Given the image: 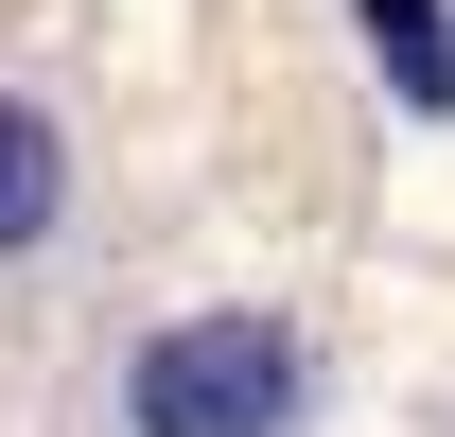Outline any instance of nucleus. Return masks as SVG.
<instances>
[{
  "label": "nucleus",
  "instance_id": "obj_3",
  "mask_svg": "<svg viewBox=\"0 0 455 437\" xmlns=\"http://www.w3.org/2000/svg\"><path fill=\"white\" fill-rule=\"evenodd\" d=\"M350 36L403 88V123H455V0H350Z\"/></svg>",
  "mask_w": 455,
  "mask_h": 437
},
{
  "label": "nucleus",
  "instance_id": "obj_1",
  "mask_svg": "<svg viewBox=\"0 0 455 437\" xmlns=\"http://www.w3.org/2000/svg\"><path fill=\"white\" fill-rule=\"evenodd\" d=\"M315 420H333V350L281 298H193L123 332L106 368V437H315Z\"/></svg>",
  "mask_w": 455,
  "mask_h": 437
},
{
  "label": "nucleus",
  "instance_id": "obj_2",
  "mask_svg": "<svg viewBox=\"0 0 455 437\" xmlns=\"http://www.w3.org/2000/svg\"><path fill=\"white\" fill-rule=\"evenodd\" d=\"M70 227H88V140L53 88H0V280L70 263Z\"/></svg>",
  "mask_w": 455,
  "mask_h": 437
}]
</instances>
